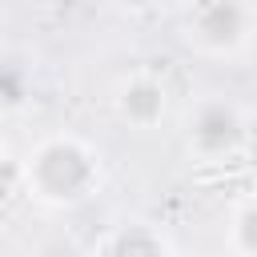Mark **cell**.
Returning a JSON list of instances; mask_svg holds the SVG:
<instances>
[{
    "label": "cell",
    "mask_w": 257,
    "mask_h": 257,
    "mask_svg": "<svg viewBox=\"0 0 257 257\" xmlns=\"http://www.w3.org/2000/svg\"><path fill=\"white\" fill-rule=\"evenodd\" d=\"M92 253H104V257H177V241L169 237L165 225H157L149 217H120L92 241Z\"/></svg>",
    "instance_id": "5b68a950"
},
{
    "label": "cell",
    "mask_w": 257,
    "mask_h": 257,
    "mask_svg": "<svg viewBox=\"0 0 257 257\" xmlns=\"http://www.w3.org/2000/svg\"><path fill=\"white\" fill-rule=\"evenodd\" d=\"M120 12H133V16H141V12H153V8H161L165 0H112Z\"/></svg>",
    "instance_id": "ba28073f"
},
{
    "label": "cell",
    "mask_w": 257,
    "mask_h": 257,
    "mask_svg": "<svg viewBox=\"0 0 257 257\" xmlns=\"http://www.w3.org/2000/svg\"><path fill=\"white\" fill-rule=\"evenodd\" d=\"M181 149L201 169H225L249 153L253 112L229 92H205L181 112Z\"/></svg>",
    "instance_id": "7a4b0ae2"
},
{
    "label": "cell",
    "mask_w": 257,
    "mask_h": 257,
    "mask_svg": "<svg viewBox=\"0 0 257 257\" xmlns=\"http://www.w3.org/2000/svg\"><path fill=\"white\" fill-rule=\"evenodd\" d=\"M225 253L257 257V197L241 193L225 213Z\"/></svg>",
    "instance_id": "52a82bcc"
},
{
    "label": "cell",
    "mask_w": 257,
    "mask_h": 257,
    "mask_svg": "<svg viewBox=\"0 0 257 257\" xmlns=\"http://www.w3.org/2000/svg\"><path fill=\"white\" fill-rule=\"evenodd\" d=\"M36 100V64L24 52L0 48V124Z\"/></svg>",
    "instance_id": "8992f818"
},
{
    "label": "cell",
    "mask_w": 257,
    "mask_h": 257,
    "mask_svg": "<svg viewBox=\"0 0 257 257\" xmlns=\"http://www.w3.org/2000/svg\"><path fill=\"white\" fill-rule=\"evenodd\" d=\"M173 112V92L169 84L149 72V68H137L128 76H120L112 84V116L133 128V133H157Z\"/></svg>",
    "instance_id": "277c9868"
},
{
    "label": "cell",
    "mask_w": 257,
    "mask_h": 257,
    "mask_svg": "<svg viewBox=\"0 0 257 257\" xmlns=\"http://www.w3.org/2000/svg\"><path fill=\"white\" fill-rule=\"evenodd\" d=\"M257 8L253 0H181L177 36L181 44L213 64H245L253 52Z\"/></svg>",
    "instance_id": "3957f363"
},
{
    "label": "cell",
    "mask_w": 257,
    "mask_h": 257,
    "mask_svg": "<svg viewBox=\"0 0 257 257\" xmlns=\"http://www.w3.org/2000/svg\"><path fill=\"white\" fill-rule=\"evenodd\" d=\"M0 153H4V141H0Z\"/></svg>",
    "instance_id": "9c48e42d"
},
{
    "label": "cell",
    "mask_w": 257,
    "mask_h": 257,
    "mask_svg": "<svg viewBox=\"0 0 257 257\" xmlns=\"http://www.w3.org/2000/svg\"><path fill=\"white\" fill-rule=\"evenodd\" d=\"M20 185L32 205L48 213H76L100 193L104 157L80 133H44L20 157Z\"/></svg>",
    "instance_id": "6da1fadb"
}]
</instances>
